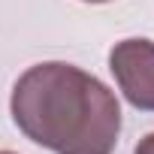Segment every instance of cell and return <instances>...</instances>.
<instances>
[{"instance_id": "5", "label": "cell", "mask_w": 154, "mask_h": 154, "mask_svg": "<svg viewBox=\"0 0 154 154\" xmlns=\"http://www.w3.org/2000/svg\"><path fill=\"white\" fill-rule=\"evenodd\" d=\"M0 154H15V151H0Z\"/></svg>"}, {"instance_id": "4", "label": "cell", "mask_w": 154, "mask_h": 154, "mask_svg": "<svg viewBox=\"0 0 154 154\" xmlns=\"http://www.w3.org/2000/svg\"><path fill=\"white\" fill-rule=\"evenodd\" d=\"M82 3H109V0H82Z\"/></svg>"}, {"instance_id": "1", "label": "cell", "mask_w": 154, "mask_h": 154, "mask_svg": "<svg viewBox=\"0 0 154 154\" xmlns=\"http://www.w3.org/2000/svg\"><path fill=\"white\" fill-rule=\"evenodd\" d=\"M9 112L30 142L54 154H112L121 133L118 97L97 75L66 60L24 69Z\"/></svg>"}, {"instance_id": "2", "label": "cell", "mask_w": 154, "mask_h": 154, "mask_svg": "<svg viewBox=\"0 0 154 154\" xmlns=\"http://www.w3.org/2000/svg\"><path fill=\"white\" fill-rule=\"evenodd\" d=\"M109 69L127 103L142 112H154V42L130 36L112 45Z\"/></svg>"}, {"instance_id": "3", "label": "cell", "mask_w": 154, "mask_h": 154, "mask_svg": "<svg viewBox=\"0 0 154 154\" xmlns=\"http://www.w3.org/2000/svg\"><path fill=\"white\" fill-rule=\"evenodd\" d=\"M133 154H154V133L142 136V139H139V145L133 148Z\"/></svg>"}]
</instances>
